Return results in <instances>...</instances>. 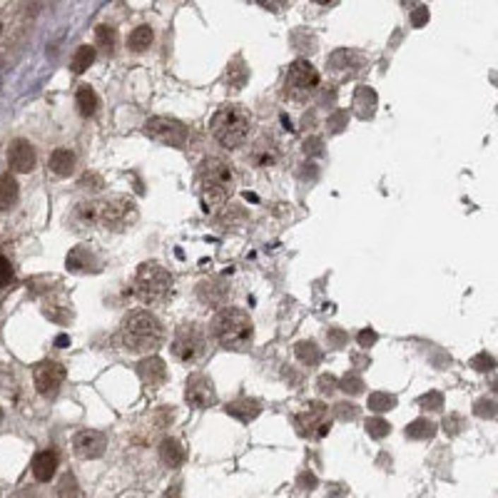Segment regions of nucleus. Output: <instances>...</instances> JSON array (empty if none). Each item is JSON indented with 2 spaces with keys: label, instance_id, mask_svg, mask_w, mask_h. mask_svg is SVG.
<instances>
[{
  "label": "nucleus",
  "instance_id": "1",
  "mask_svg": "<svg viewBox=\"0 0 498 498\" xmlns=\"http://www.w3.org/2000/svg\"><path fill=\"white\" fill-rule=\"evenodd\" d=\"M210 334L230 352H247L254 341V321L239 307H222L210 321Z\"/></svg>",
  "mask_w": 498,
  "mask_h": 498
},
{
  "label": "nucleus",
  "instance_id": "2",
  "mask_svg": "<svg viewBox=\"0 0 498 498\" xmlns=\"http://www.w3.org/2000/svg\"><path fill=\"white\" fill-rule=\"evenodd\" d=\"M235 172L232 167L220 158H207L205 162L197 167V189L202 197V205L207 212L217 210L230 199L232 189H235Z\"/></svg>",
  "mask_w": 498,
  "mask_h": 498
},
{
  "label": "nucleus",
  "instance_id": "3",
  "mask_svg": "<svg viewBox=\"0 0 498 498\" xmlns=\"http://www.w3.org/2000/svg\"><path fill=\"white\" fill-rule=\"evenodd\" d=\"M120 339L130 354H153L165 341V326L150 312H132L120 326Z\"/></svg>",
  "mask_w": 498,
  "mask_h": 498
},
{
  "label": "nucleus",
  "instance_id": "4",
  "mask_svg": "<svg viewBox=\"0 0 498 498\" xmlns=\"http://www.w3.org/2000/svg\"><path fill=\"white\" fill-rule=\"evenodd\" d=\"M210 130L222 147L235 150V147L244 145L252 135V117L242 105H225L212 117Z\"/></svg>",
  "mask_w": 498,
  "mask_h": 498
},
{
  "label": "nucleus",
  "instance_id": "5",
  "mask_svg": "<svg viewBox=\"0 0 498 498\" xmlns=\"http://www.w3.org/2000/svg\"><path fill=\"white\" fill-rule=\"evenodd\" d=\"M172 274L158 262H145L132 277V292L145 304H160L172 294Z\"/></svg>",
  "mask_w": 498,
  "mask_h": 498
},
{
  "label": "nucleus",
  "instance_id": "6",
  "mask_svg": "<svg viewBox=\"0 0 498 498\" xmlns=\"http://www.w3.org/2000/svg\"><path fill=\"white\" fill-rule=\"evenodd\" d=\"M97 222L110 232H125L137 222V205L125 194H115L97 202Z\"/></svg>",
  "mask_w": 498,
  "mask_h": 498
},
{
  "label": "nucleus",
  "instance_id": "7",
  "mask_svg": "<svg viewBox=\"0 0 498 498\" xmlns=\"http://www.w3.org/2000/svg\"><path fill=\"white\" fill-rule=\"evenodd\" d=\"M207 354V334L197 324H184L174 331L172 357L182 364H197Z\"/></svg>",
  "mask_w": 498,
  "mask_h": 498
},
{
  "label": "nucleus",
  "instance_id": "8",
  "mask_svg": "<svg viewBox=\"0 0 498 498\" xmlns=\"http://www.w3.org/2000/svg\"><path fill=\"white\" fill-rule=\"evenodd\" d=\"M319 88V73L307 60H297L289 65L287 73V95L294 100H307L314 90Z\"/></svg>",
  "mask_w": 498,
  "mask_h": 498
},
{
  "label": "nucleus",
  "instance_id": "9",
  "mask_svg": "<svg viewBox=\"0 0 498 498\" xmlns=\"http://www.w3.org/2000/svg\"><path fill=\"white\" fill-rule=\"evenodd\" d=\"M294 424H297V431L304 436V439H324L331 429V411L326 409L324 404L314 401V404L307 406L302 414H297Z\"/></svg>",
  "mask_w": 498,
  "mask_h": 498
},
{
  "label": "nucleus",
  "instance_id": "10",
  "mask_svg": "<svg viewBox=\"0 0 498 498\" xmlns=\"http://www.w3.org/2000/svg\"><path fill=\"white\" fill-rule=\"evenodd\" d=\"M145 132L155 142H162L167 147H184L187 145V127L174 117H150L145 122Z\"/></svg>",
  "mask_w": 498,
  "mask_h": 498
},
{
  "label": "nucleus",
  "instance_id": "11",
  "mask_svg": "<svg viewBox=\"0 0 498 498\" xmlns=\"http://www.w3.org/2000/svg\"><path fill=\"white\" fill-rule=\"evenodd\" d=\"M184 398L187 404L194 406V409H210V406L217 404V391L215 384L205 377V374H189L187 377V386H184Z\"/></svg>",
  "mask_w": 498,
  "mask_h": 498
},
{
  "label": "nucleus",
  "instance_id": "12",
  "mask_svg": "<svg viewBox=\"0 0 498 498\" xmlns=\"http://www.w3.org/2000/svg\"><path fill=\"white\" fill-rule=\"evenodd\" d=\"M35 389L42 396H55L65 381V367L58 362H42L35 367Z\"/></svg>",
  "mask_w": 498,
  "mask_h": 498
},
{
  "label": "nucleus",
  "instance_id": "13",
  "mask_svg": "<svg viewBox=\"0 0 498 498\" xmlns=\"http://www.w3.org/2000/svg\"><path fill=\"white\" fill-rule=\"evenodd\" d=\"M65 267H68V272L75 274H97L102 269V259H100V254L95 252L93 247L80 244L73 247V252L65 259Z\"/></svg>",
  "mask_w": 498,
  "mask_h": 498
},
{
  "label": "nucleus",
  "instance_id": "14",
  "mask_svg": "<svg viewBox=\"0 0 498 498\" xmlns=\"http://www.w3.org/2000/svg\"><path fill=\"white\" fill-rule=\"evenodd\" d=\"M35 147L30 145L28 140H23V137H18V140L11 142V147H8V165H11V170H16V172H32L35 170Z\"/></svg>",
  "mask_w": 498,
  "mask_h": 498
},
{
  "label": "nucleus",
  "instance_id": "15",
  "mask_svg": "<svg viewBox=\"0 0 498 498\" xmlns=\"http://www.w3.org/2000/svg\"><path fill=\"white\" fill-rule=\"evenodd\" d=\"M73 446L80 458H100L107 449V436L102 431H93V429L80 431V434H75Z\"/></svg>",
  "mask_w": 498,
  "mask_h": 498
},
{
  "label": "nucleus",
  "instance_id": "16",
  "mask_svg": "<svg viewBox=\"0 0 498 498\" xmlns=\"http://www.w3.org/2000/svg\"><path fill=\"white\" fill-rule=\"evenodd\" d=\"M137 377L142 379V384L150 389H158L160 384L167 379V369H165V362L160 357H147L137 364Z\"/></svg>",
  "mask_w": 498,
  "mask_h": 498
},
{
  "label": "nucleus",
  "instance_id": "17",
  "mask_svg": "<svg viewBox=\"0 0 498 498\" xmlns=\"http://www.w3.org/2000/svg\"><path fill=\"white\" fill-rule=\"evenodd\" d=\"M70 222H73V232H88L93 230L97 222V202H80V205L73 207V215H70Z\"/></svg>",
  "mask_w": 498,
  "mask_h": 498
},
{
  "label": "nucleus",
  "instance_id": "18",
  "mask_svg": "<svg viewBox=\"0 0 498 498\" xmlns=\"http://www.w3.org/2000/svg\"><path fill=\"white\" fill-rule=\"evenodd\" d=\"M55 471H58V453H55L53 449L40 451L32 458V476H35V481L47 483L55 476Z\"/></svg>",
  "mask_w": 498,
  "mask_h": 498
},
{
  "label": "nucleus",
  "instance_id": "19",
  "mask_svg": "<svg viewBox=\"0 0 498 498\" xmlns=\"http://www.w3.org/2000/svg\"><path fill=\"white\" fill-rule=\"evenodd\" d=\"M199 299L205 302V304L210 307H227V302H230V289H227L225 282H217V279H212V282H202L199 284Z\"/></svg>",
  "mask_w": 498,
  "mask_h": 498
},
{
  "label": "nucleus",
  "instance_id": "20",
  "mask_svg": "<svg viewBox=\"0 0 498 498\" xmlns=\"http://www.w3.org/2000/svg\"><path fill=\"white\" fill-rule=\"evenodd\" d=\"M75 165H78V158H75V153L73 150H68V147H58V150L50 155V160H47L50 172L58 174V177H68V174H73Z\"/></svg>",
  "mask_w": 498,
  "mask_h": 498
},
{
  "label": "nucleus",
  "instance_id": "21",
  "mask_svg": "<svg viewBox=\"0 0 498 498\" xmlns=\"http://www.w3.org/2000/svg\"><path fill=\"white\" fill-rule=\"evenodd\" d=\"M259 411H262V406H259V401H254V398H237V401L227 404V414L239 419L242 424H249L252 419H257Z\"/></svg>",
  "mask_w": 498,
  "mask_h": 498
},
{
  "label": "nucleus",
  "instance_id": "22",
  "mask_svg": "<svg viewBox=\"0 0 498 498\" xmlns=\"http://www.w3.org/2000/svg\"><path fill=\"white\" fill-rule=\"evenodd\" d=\"M160 461L165 463L167 468H179L184 463V449L177 439H165L160 444Z\"/></svg>",
  "mask_w": 498,
  "mask_h": 498
},
{
  "label": "nucleus",
  "instance_id": "23",
  "mask_svg": "<svg viewBox=\"0 0 498 498\" xmlns=\"http://www.w3.org/2000/svg\"><path fill=\"white\" fill-rule=\"evenodd\" d=\"M18 202V182L13 174H0V212H8Z\"/></svg>",
  "mask_w": 498,
  "mask_h": 498
},
{
  "label": "nucleus",
  "instance_id": "24",
  "mask_svg": "<svg viewBox=\"0 0 498 498\" xmlns=\"http://www.w3.org/2000/svg\"><path fill=\"white\" fill-rule=\"evenodd\" d=\"M75 100H78L80 115L93 117L95 112H97L100 100H97V95H95V90L90 88V85H80V88H78V95H75Z\"/></svg>",
  "mask_w": 498,
  "mask_h": 498
},
{
  "label": "nucleus",
  "instance_id": "25",
  "mask_svg": "<svg viewBox=\"0 0 498 498\" xmlns=\"http://www.w3.org/2000/svg\"><path fill=\"white\" fill-rule=\"evenodd\" d=\"M153 37H155L153 28L140 25V28H135V30L130 32V37H127V47H130L132 53H145L147 47L153 45Z\"/></svg>",
  "mask_w": 498,
  "mask_h": 498
},
{
  "label": "nucleus",
  "instance_id": "26",
  "mask_svg": "<svg viewBox=\"0 0 498 498\" xmlns=\"http://www.w3.org/2000/svg\"><path fill=\"white\" fill-rule=\"evenodd\" d=\"M249 160H252L254 165H259V167H269V165L277 162V145L269 140H262L254 147V153L249 155Z\"/></svg>",
  "mask_w": 498,
  "mask_h": 498
},
{
  "label": "nucleus",
  "instance_id": "27",
  "mask_svg": "<svg viewBox=\"0 0 498 498\" xmlns=\"http://www.w3.org/2000/svg\"><path fill=\"white\" fill-rule=\"evenodd\" d=\"M294 354H297L299 362L307 364V367H316V364H321V349L314 344V341H299V344L294 346Z\"/></svg>",
  "mask_w": 498,
  "mask_h": 498
},
{
  "label": "nucleus",
  "instance_id": "28",
  "mask_svg": "<svg viewBox=\"0 0 498 498\" xmlns=\"http://www.w3.org/2000/svg\"><path fill=\"white\" fill-rule=\"evenodd\" d=\"M374 105H377V95L369 88H359L357 95H354V110L362 117H369L374 112Z\"/></svg>",
  "mask_w": 498,
  "mask_h": 498
},
{
  "label": "nucleus",
  "instance_id": "29",
  "mask_svg": "<svg viewBox=\"0 0 498 498\" xmlns=\"http://www.w3.org/2000/svg\"><path fill=\"white\" fill-rule=\"evenodd\" d=\"M436 434V426L434 421L429 419H416L409 424V429H406V436L414 441H424V439H431V436Z\"/></svg>",
  "mask_w": 498,
  "mask_h": 498
},
{
  "label": "nucleus",
  "instance_id": "30",
  "mask_svg": "<svg viewBox=\"0 0 498 498\" xmlns=\"http://www.w3.org/2000/svg\"><path fill=\"white\" fill-rule=\"evenodd\" d=\"M95 63V50L90 45H83V47H78V53L73 55V63H70V70L73 73H85V70L90 68V65Z\"/></svg>",
  "mask_w": 498,
  "mask_h": 498
},
{
  "label": "nucleus",
  "instance_id": "31",
  "mask_svg": "<svg viewBox=\"0 0 498 498\" xmlns=\"http://www.w3.org/2000/svg\"><path fill=\"white\" fill-rule=\"evenodd\" d=\"M393 406H396V396H391V393H386V391H374L372 396H369V409H372L374 414L391 411Z\"/></svg>",
  "mask_w": 498,
  "mask_h": 498
},
{
  "label": "nucleus",
  "instance_id": "32",
  "mask_svg": "<svg viewBox=\"0 0 498 498\" xmlns=\"http://www.w3.org/2000/svg\"><path fill=\"white\" fill-rule=\"evenodd\" d=\"M95 42H97L100 50H105V53H112L115 50V42H117V35L110 25H100L95 30Z\"/></svg>",
  "mask_w": 498,
  "mask_h": 498
},
{
  "label": "nucleus",
  "instance_id": "33",
  "mask_svg": "<svg viewBox=\"0 0 498 498\" xmlns=\"http://www.w3.org/2000/svg\"><path fill=\"white\" fill-rule=\"evenodd\" d=\"M58 498H80V486L78 478L73 473H65L58 483Z\"/></svg>",
  "mask_w": 498,
  "mask_h": 498
},
{
  "label": "nucleus",
  "instance_id": "34",
  "mask_svg": "<svg viewBox=\"0 0 498 498\" xmlns=\"http://www.w3.org/2000/svg\"><path fill=\"white\" fill-rule=\"evenodd\" d=\"M419 406L426 411H441L444 409V396H441L439 391H429L419 398Z\"/></svg>",
  "mask_w": 498,
  "mask_h": 498
},
{
  "label": "nucleus",
  "instance_id": "35",
  "mask_svg": "<svg viewBox=\"0 0 498 498\" xmlns=\"http://www.w3.org/2000/svg\"><path fill=\"white\" fill-rule=\"evenodd\" d=\"M367 431H369V436H372V439H384V436H389L391 426H389L384 419H369L367 421Z\"/></svg>",
  "mask_w": 498,
  "mask_h": 498
},
{
  "label": "nucleus",
  "instance_id": "36",
  "mask_svg": "<svg viewBox=\"0 0 498 498\" xmlns=\"http://www.w3.org/2000/svg\"><path fill=\"white\" fill-rule=\"evenodd\" d=\"M339 389H341V391H346V393H362L364 384H362V379H359V377H352V374H346V377L341 379Z\"/></svg>",
  "mask_w": 498,
  "mask_h": 498
},
{
  "label": "nucleus",
  "instance_id": "37",
  "mask_svg": "<svg viewBox=\"0 0 498 498\" xmlns=\"http://www.w3.org/2000/svg\"><path fill=\"white\" fill-rule=\"evenodd\" d=\"M334 416L336 419H341V421H354L359 416V409L354 404H339L334 409Z\"/></svg>",
  "mask_w": 498,
  "mask_h": 498
},
{
  "label": "nucleus",
  "instance_id": "38",
  "mask_svg": "<svg viewBox=\"0 0 498 498\" xmlns=\"http://www.w3.org/2000/svg\"><path fill=\"white\" fill-rule=\"evenodd\" d=\"M471 367L478 369V372H491V369L496 367V362H493L491 354H478V357L471 359Z\"/></svg>",
  "mask_w": 498,
  "mask_h": 498
},
{
  "label": "nucleus",
  "instance_id": "39",
  "mask_svg": "<svg viewBox=\"0 0 498 498\" xmlns=\"http://www.w3.org/2000/svg\"><path fill=\"white\" fill-rule=\"evenodd\" d=\"M316 389H319L321 393H331V391H336V389H339V381H336L331 374H321L319 381H316Z\"/></svg>",
  "mask_w": 498,
  "mask_h": 498
},
{
  "label": "nucleus",
  "instance_id": "40",
  "mask_svg": "<svg viewBox=\"0 0 498 498\" xmlns=\"http://www.w3.org/2000/svg\"><path fill=\"white\" fill-rule=\"evenodd\" d=\"M476 416H483V419H493V416H496V404H493V401H488V398L478 401V404H476Z\"/></svg>",
  "mask_w": 498,
  "mask_h": 498
},
{
  "label": "nucleus",
  "instance_id": "41",
  "mask_svg": "<svg viewBox=\"0 0 498 498\" xmlns=\"http://www.w3.org/2000/svg\"><path fill=\"white\" fill-rule=\"evenodd\" d=\"M13 279V267L6 257H0V287H8Z\"/></svg>",
  "mask_w": 498,
  "mask_h": 498
},
{
  "label": "nucleus",
  "instance_id": "42",
  "mask_svg": "<svg viewBox=\"0 0 498 498\" xmlns=\"http://www.w3.org/2000/svg\"><path fill=\"white\" fill-rule=\"evenodd\" d=\"M426 20H429V8L419 6V8H414V11H411V25L421 28V25H426Z\"/></svg>",
  "mask_w": 498,
  "mask_h": 498
},
{
  "label": "nucleus",
  "instance_id": "43",
  "mask_svg": "<svg viewBox=\"0 0 498 498\" xmlns=\"http://www.w3.org/2000/svg\"><path fill=\"white\" fill-rule=\"evenodd\" d=\"M357 341H359V346H364V349H369V346H372L374 341H377V331H372V329H364V331H359Z\"/></svg>",
  "mask_w": 498,
  "mask_h": 498
},
{
  "label": "nucleus",
  "instance_id": "44",
  "mask_svg": "<svg viewBox=\"0 0 498 498\" xmlns=\"http://www.w3.org/2000/svg\"><path fill=\"white\" fill-rule=\"evenodd\" d=\"M259 6L267 8V11H284V8L292 3V0H257Z\"/></svg>",
  "mask_w": 498,
  "mask_h": 498
},
{
  "label": "nucleus",
  "instance_id": "45",
  "mask_svg": "<svg viewBox=\"0 0 498 498\" xmlns=\"http://www.w3.org/2000/svg\"><path fill=\"white\" fill-rule=\"evenodd\" d=\"M458 424H461V419H458V416H453V419H446L444 426H446V431H449V434H456V431H458L456 426Z\"/></svg>",
  "mask_w": 498,
  "mask_h": 498
},
{
  "label": "nucleus",
  "instance_id": "46",
  "mask_svg": "<svg viewBox=\"0 0 498 498\" xmlns=\"http://www.w3.org/2000/svg\"><path fill=\"white\" fill-rule=\"evenodd\" d=\"M8 498H35V493L30 491V488H20V491H16V493H11Z\"/></svg>",
  "mask_w": 498,
  "mask_h": 498
},
{
  "label": "nucleus",
  "instance_id": "47",
  "mask_svg": "<svg viewBox=\"0 0 498 498\" xmlns=\"http://www.w3.org/2000/svg\"><path fill=\"white\" fill-rule=\"evenodd\" d=\"M344 120H346V115H344V112H341V115L336 117V120H331V117H329V127H331V130H339V127L344 125Z\"/></svg>",
  "mask_w": 498,
  "mask_h": 498
},
{
  "label": "nucleus",
  "instance_id": "48",
  "mask_svg": "<svg viewBox=\"0 0 498 498\" xmlns=\"http://www.w3.org/2000/svg\"><path fill=\"white\" fill-rule=\"evenodd\" d=\"M329 341L331 344H336V346L344 344V334H339V331H329Z\"/></svg>",
  "mask_w": 498,
  "mask_h": 498
},
{
  "label": "nucleus",
  "instance_id": "49",
  "mask_svg": "<svg viewBox=\"0 0 498 498\" xmlns=\"http://www.w3.org/2000/svg\"><path fill=\"white\" fill-rule=\"evenodd\" d=\"M312 3H316V6H329V3H336V0H312Z\"/></svg>",
  "mask_w": 498,
  "mask_h": 498
},
{
  "label": "nucleus",
  "instance_id": "50",
  "mask_svg": "<svg viewBox=\"0 0 498 498\" xmlns=\"http://www.w3.org/2000/svg\"><path fill=\"white\" fill-rule=\"evenodd\" d=\"M0 35H3V23H0Z\"/></svg>",
  "mask_w": 498,
  "mask_h": 498
}]
</instances>
